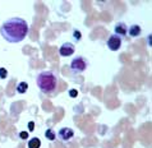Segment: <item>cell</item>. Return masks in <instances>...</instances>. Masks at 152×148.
<instances>
[{
    "mask_svg": "<svg viewBox=\"0 0 152 148\" xmlns=\"http://www.w3.org/2000/svg\"><path fill=\"white\" fill-rule=\"evenodd\" d=\"M28 31L29 27L27 22L19 17L7 19L0 27V33H1L3 39L10 44H18V42L23 41L28 35Z\"/></svg>",
    "mask_w": 152,
    "mask_h": 148,
    "instance_id": "obj_1",
    "label": "cell"
},
{
    "mask_svg": "<svg viewBox=\"0 0 152 148\" xmlns=\"http://www.w3.org/2000/svg\"><path fill=\"white\" fill-rule=\"evenodd\" d=\"M36 84L37 87L40 88L41 92L44 93H53L56 88V84H58V79H56V75L50 70H44L39 73L36 78Z\"/></svg>",
    "mask_w": 152,
    "mask_h": 148,
    "instance_id": "obj_2",
    "label": "cell"
},
{
    "mask_svg": "<svg viewBox=\"0 0 152 148\" xmlns=\"http://www.w3.org/2000/svg\"><path fill=\"white\" fill-rule=\"evenodd\" d=\"M86 69H87V61H86V59H84V58L77 56V58H74L73 60L70 61V70H72V73L79 74V73H83Z\"/></svg>",
    "mask_w": 152,
    "mask_h": 148,
    "instance_id": "obj_3",
    "label": "cell"
},
{
    "mask_svg": "<svg viewBox=\"0 0 152 148\" xmlns=\"http://www.w3.org/2000/svg\"><path fill=\"white\" fill-rule=\"evenodd\" d=\"M107 47L111 50V51H118L121 47V39L116 35H111L107 39Z\"/></svg>",
    "mask_w": 152,
    "mask_h": 148,
    "instance_id": "obj_4",
    "label": "cell"
},
{
    "mask_svg": "<svg viewBox=\"0 0 152 148\" xmlns=\"http://www.w3.org/2000/svg\"><path fill=\"white\" fill-rule=\"evenodd\" d=\"M75 51V47L73 44H70V42H65V44H63L60 46V49H59V54L61 55V56H72V55L74 54Z\"/></svg>",
    "mask_w": 152,
    "mask_h": 148,
    "instance_id": "obj_5",
    "label": "cell"
},
{
    "mask_svg": "<svg viewBox=\"0 0 152 148\" xmlns=\"http://www.w3.org/2000/svg\"><path fill=\"white\" fill-rule=\"evenodd\" d=\"M73 135H74L73 129H70V128H61L58 132L56 137H58V139H60L61 142H66V141H69V139L73 138Z\"/></svg>",
    "mask_w": 152,
    "mask_h": 148,
    "instance_id": "obj_6",
    "label": "cell"
},
{
    "mask_svg": "<svg viewBox=\"0 0 152 148\" xmlns=\"http://www.w3.org/2000/svg\"><path fill=\"white\" fill-rule=\"evenodd\" d=\"M114 31H115V35L119 36V37H120V36H125L126 32H128V26L120 22V23H118L116 26H115Z\"/></svg>",
    "mask_w": 152,
    "mask_h": 148,
    "instance_id": "obj_7",
    "label": "cell"
},
{
    "mask_svg": "<svg viewBox=\"0 0 152 148\" xmlns=\"http://www.w3.org/2000/svg\"><path fill=\"white\" fill-rule=\"evenodd\" d=\"M141 32H142V29L138 24H132V26L128 28V32L126 33H128L130 37H137V36L141 35Z\"/></svg>",
    "mask_w": 152,
    "mask_h": 148,
    "instance_id": "obj_8",
    "label": "cell"
},
{
    "mask_svg": "<svg viewBox=\"0 0 152 148\" xmlns=\"http://www.w3.org/2000/svg\"><path fill=\"white\" fill-rule=\"evenodd\" d=\"M41 147V141L39 138H32L28 141V148H40Z\"/></svg>",
    "mask_w": 152,
    "mask_h": 148,
    "instance_id": "obj_9",
    "label": "cell"
},
{
    "mask_svg": "<svg viewBox=\"0 0 152 148\" xmlns=\"http://www.w3.org/2000/svg\"><path fill=\"white\" fill-rule=\"evenodd\" d=\"M27 90H28V84L26 82H20L18 84V87H17V92L18 93H26Z\"/></svg>",
    "mask_w": 152,
    "mask_h": 148,
    "instance_id": "obj_10",
    "label": "cell"
},
{
    "mask_svg": "<svg viewBox=\"0 0 152 148\" xmlns=\"http://www.w3.org/2000/svg\"><path fill=\"white\" fill-rule=\"evenodd\" d=\"M45 137L48 138L49 141H54V139H56V134L51 128H49V129H46V132H45Z\"/></svg>",
    "mask_w": 152,
    "mask_h": 148,
    "instance_id": "obj_11",
    "label": "cell"
},
{
    "mask_svg": "<svg viewBox=\"0 0 152 148\" xmlns=\"http://www.w3.org/2000/svg\"><path fill=\"white\" fill-rule=\"evenodd\" d=\"M8 75V70L5 68H0V79H5Z\"/></svg>",
    "mask_w": 152,
    "mask_h": 148,
    "instance_id": "obj_12",
    "label": "cell"
},
{
    "mask_svg": "<svg viewBox=\"0 0 152 148\" xmlns=\"http://www.w3.org/2000/svg\"><path fill=\"white\" fill-rule=\"evenodd\" d=\"M73 37H74V39L77 40V41H79V40L82 39V33L79 32V31H77V29H75V31L73 32Z\"/></svg>",
    "mask_w": 152,
    "mask_h": 148,
    "instance_id": "obj_13",
    "label": "cell"
},
{
    "mask_svg": "<svg viewBox=\"0 0 152 148\" xmlns=\"http://www.w3.org/2000/svg\"><path fill=\"white\" fill-rule=\"evenodd\" d=\"M69 96L72 97V98L77 97V96H78V91H77V90H70V91H69Z\"/></svg>",
    "mask_w": 152,
    "mask_h": 148,
    "instance_id": "obj_14",
    "label": "cell"
},
{
    "mask_svg": "<svg viewBox=\"0 0 152 148\" xmlns=\"http://www.w3.org/2000/svg\"><path fill=\"white\" fill-rule=\"evenodd\" d=\"M19 137H20V139H27L28 138V133L27 132H20Z\"/></svg>",
    "mask_w": 152,
    "mask_h": 148,
    "instance_id": "obj_15",
    "label": "cell"
},
{
    "mask_svg": "<svg viewBox=\"0 0 152 148\" xmlns=\"http://www.w3.org/2000/svg\"><path fill=\"white\" fill-rule=\"evenodd\" d=\"M28 126H29V132H32V130L35 129V128H33V126H35V122H33V121H29V122H28Z\"/></svg>",
    "mask_w": 152,
    "mask_h": 148,
    "instance_id": "obj_16",
    "label": "cell"
}]
</instances>
